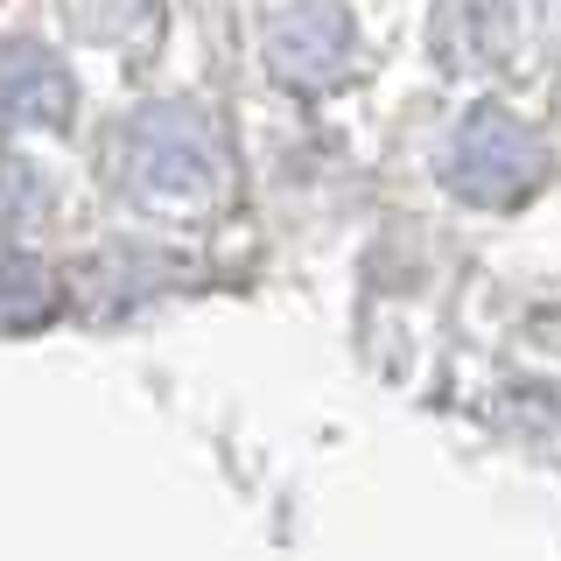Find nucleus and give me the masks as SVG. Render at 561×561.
Here are the masks:
<instances>
[{
  "label": "nucleus",
  "mask_w": 561,
  "mask_h": 561,
  "mask_svg": "<svg viewBox=\"0 0 561 561\" xmlns=\"http://www.w3.org/2000/svg\"><path fill=\"white\" fill-rule=\"evenodd\" d=\"M449 169H456V183H463L470 197L505 204V197H519V190L534 183L540 148H534V134H526L513 113L484 105V113H470V127L456 134V162Z\"/></svg>",
  "instance_id": "nucleus-1"
},
{
  "label": "nucleus",
  "mask_w": 561,
  "mask_h": 561,
  "mask_svg": "<svg viewBox=\"0 0 561 561\" xmlns=\"http://www.w3.org/2000/svg\"><path fill=\"white\" fill-rule=\"evenodd\" d=\"M274 57H280V78L323 84V78H337V64L351 57V22L337 8H302L274 28Z\"/></svg>",
  "instance_id": "nucleus-2"
},
{
  "label": "nucleus",
  "mask_w": 561,
  "mask_h": 561,
  "mask_svg": "<svg viewBox=\"0 0 561 561\" xmlns=\"http://www.w3.org/2000/svg\"><path fill=\"white\" fill-rule=\"evenodd\" d=\"M64 105H70V84L49 57H35V49L0 57V119H14V127H49V119H64Z\"/></svg>",
  "instance_id": "nucleus-3"
},
{
  "label": "nucleus",
  "mask_w": 561,
  "mask_h": 561,
  "mask_svg": "<svg viewBox=\"0 0 561 561\" xmlns=\"http://www.w3.org/2000/svg\"><path fill=\"white\" fill-rule=\"evenodd\" d=\"M148 134L162 140V154H154L148 140H134V175L154 190V197H169V190H197L204 175H210V169H204V154L190 148V127H169V119H154Z\"/></svg>",
  "instance_id": "nucleus-4"
}]
</instances>
